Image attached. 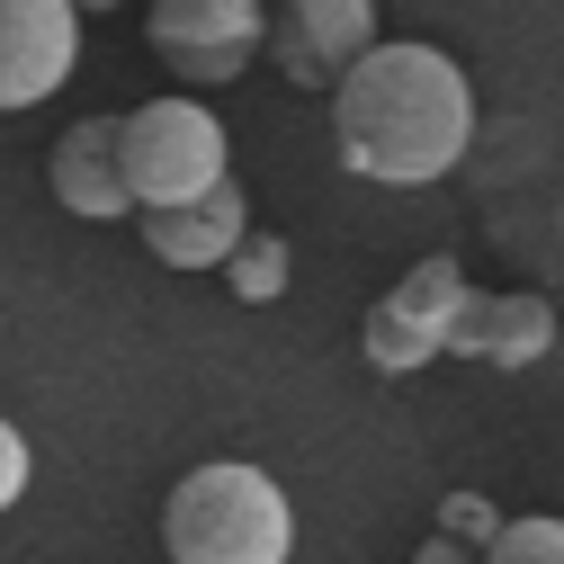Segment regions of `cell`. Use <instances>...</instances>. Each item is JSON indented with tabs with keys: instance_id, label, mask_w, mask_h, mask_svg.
<instances>
[{
	"instance_id": "6da1fadb",
	"label": "cell",
	"mask_w": 564,
	"mask_h": 564,
	"mask_svg": "<svg viewBox=\"0 0 564 564\" xmlns=\"http://www.w3.org/2000/svg\"><path fill=\"white\" fill-rule=\"evenodd\" d=\"M475 144V90L440 45H368L349 73L332 82V153L340 171L421 188L448 180Z\"/></svg>"
},
{
	"instance_id": "7a4b0ae2",
	"label": "cell",
	"mask_w": 564,
	"mask_h": 564,
	"mask_svg": "<svg viewBox=\"0 0 564 564\" xmlns=\"http://www.w3.org/2000/svg\"><path fill=\"white\" fill-rule=\"evenodd\" d=\"M162 546H171V564H288L296 502L278 492V475H260L242 457L188 466L162 502Z\"/></svg>"
},
{
	"instance_id": "3957f363",
	"label": "cell",
	"mask_w": 564,
	"mask_h": 564,
	"mask_svg": "<svg viewBox=\"0 0 564 564\" xmlns=\"http://www.w3.org/2000/svg\"><path fill=\"white\" fill-rule=\"evenodd\" d=\"M117 180L134 197V216H153V206H188V197H206L216 180H234L216 108L188 99V90H171V99H144L134 117H117Z\"/></svg>"
},
{
	"instance_id": "277c9868",
	"label": "cell",
	"mask_w": 564,
	"mask_h": 564,
	"mask_svg": "<svg viewBox=\"0 0 564 564\" xmlns=\"http://www.w3.org/2000/svg\"><path fill=\"white\" fill-rule=\"evenodd\" d=\"M466 296H475V288H466V269H457L448 251H440V260H412V269L394 278V296H377L368 323H359L368 368H377V377H412V368H431L440 349H448V323H457Z\"/></svg>"
},
{
	"instance_id": "5b68a950",
	"label": "cell",
	"mask_w": 564,
	"mask_h": 564,
	"mask_svg": "<svg viewBox=\"0 0 564 564\" xmlns=\"http://www.w3.org/2000/svg\"><path fill=\"white\" fill-rule=\"evenodd\" d=\"M260 36H269L260 0H153V54L171 63L188 90L234 82L242 63L260 54Z\"/></svg>"
},
{
	"instance_id": "8992f818",
	"label": "cell",
	"mask_w": 564,
	"mask_h": 564,
	"mask_svg": "<svg viewBox=\"0 0 564 564\" xmlns=\"http://www.w3.org/2000/svg\"><path fill=\"white\" fill-rule=\"evenodd\" d=\"M82 63L73 0H0V108H45Z\"/></svg>"
},
{
	"instance_id": "52a82bcc",
	"label": "cell",
	"mask_w": 564,
	"mask_h": 564,
	"mask_svg": "<svg viewBox=\"0 0 564 564\" xmlns=\"http://www.w3.org/2000/svg\"><path fill=\"white\" fill-rule=\"evenodd\" d=\"M377 45V0H288L278 19V73L296 90H332Z\"/></svg>"
},
{
	"instance_id": "ba28073f",
	"label": "cell",
	"mask_w": 564,
	"mask_h": 564,
	"mask_svg": "<svg viewBox=\"0 0 564 564\" xmlns=\"http://www.w3.org/2000/svg\"><path fill=\"white\" fill-rule=\"evenodd\" d=\"M555 349V305L546 296H466L457 323H448V349L440 359H484V368H538Z\"/></svg>"
},
{
	"instance_id": "9c48e42d",
	"label": "cell",
	"mask_w": 564,
	"mask_h": 564,
	"mask_svg": "<svg viewBox=\"0 0 564 564\" xmlns=\"http://www.w3.org/2000/svg\"><path fill=\"white\" fill-rule=\"evenodd\" d=\"M242 234H251V197H242V180H216L206 197H188V206H153V216H144V251L171 260V269H225Z\"/></svg>"
},
{
	"instance_id": "30bf717a",
	"label": "cell",
	"mask_w": 564,
	"mask_h": 564,
	"mask_svg": "<svg viewBox=\"0 0 564 564\" xmlns=\"http://www.w3.org/2000/svg\"><path fill=\"white\" fill-rule=\"evenodd\" d=\"M45 180H54V206H73L82 225L134 216V197H126V180H117V117H82L73 134H54Z\"/></svg>"
},
{
	"instance_id": "8fae6325",
	"label": "cell",
	"mask_w": 564,
	"mask_h": 564,
	"mask_svg": "<svg viewBox=\"0 0 564 564\" xmlns=\"http://www.w3.org/2000/svg\"><path fill=\"white\" fill-rule=\"evenodd\" d=\"M288 242H278V234H242L234 242V260H225V288L242 296V305H278V296H288Z\"/></svg>"
},
{
	"instance_id": "7c38bea8",
	"label": "cell",
	"mask_w": 564,
	"mask_h": 564,
	"mask_svg": "<svg viewBox=\"0 0 564 564\" xmlns=\"http://www.w3.org/2000/svg\"><path fill=\"white\" fill-rule=\"evenodd\" d=\"M484 564H564V520L555 511H529V520H502L484 546Z\"/></svg>"
},
{
	"instance_id": "4fadbf2b",
	"label": "cell",
	"mask_w": 564,
	"mask_h": 564,
	"mask_svg": "<svg viewBox=\"0 0 564 564\" xmlns=\"http://www.w3.org/2000/svg\"><path fill=\"white\" fill-rule=\"evenodd\" d=\"M492 529H502V520H492V502H484V492H448V511H440V538L492 546Z\"/></svg>"
},
{
	"instance_id": "5bb4252c",
	"label": "cell",
	"mask_w": 564,
	"mask_h": 564,
	"mask_svg": "<svg viewBox=\"0 0 564 564\" xmlns=\"http://www.w3.org/2000/svg\"><path fill=\"white\" fill-rule=\"evenodd\" d=\"M28 475H36V457H28V440H19V421H0V511L28 492Z\"/></svg>"
},
{
	"instance_id": "9a60e30c",
	"label": "cell",
	"mask_w": 564,
	"mask_h": 564,
	"mask_svg": "<svg viewBox=\"0 0 564 564\" xmlns=\"http://www.w3.org/2000/svg\"><path fill=\"white\" fill-rule=\"evenodd\" d=\"M412 564H484V546H466V538H440V529H431V538L412 546Z\"/></svg>"
},
{
	"instance_id": "2e32d148",
	"label": "cell",
	"mask_w": 564,
	"mask_h": 564,
	"mask_svg": "<svg viewBox=\"0 0 564 564\" xmlns=\"http://www.w3.org/2000/svg\"><path fill=\"white\" fill-rule=\"evenodd\" d=\"M73 10H82V19H99V10H117V0H73Z\"/></svg>"
}]
</instances>
